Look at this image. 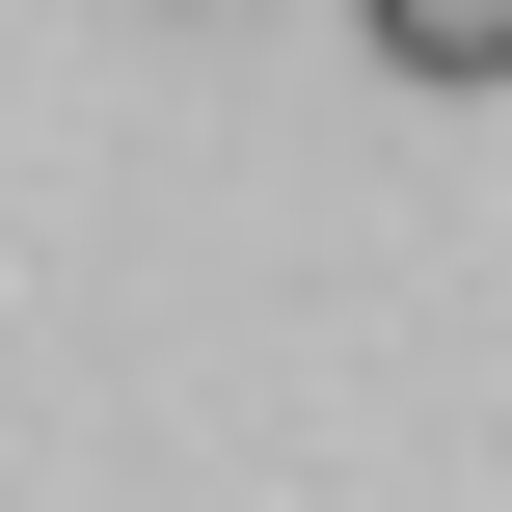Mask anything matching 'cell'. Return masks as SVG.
<instances>
[{"label": "cell", "instance_id": "obj_1", "mask_svg": "<svg viewBox=\"0 0 512 512\" xmlns=\"http://www.w3.org/2000/svg\"><path fill=\"white\" fill-rule=\"evenodd\" d=\"M351 27H378V81H432V108L512 81V0H351Z\"/></svg>", "mask_w": 512, "mask_h": 512}]
</instances>
